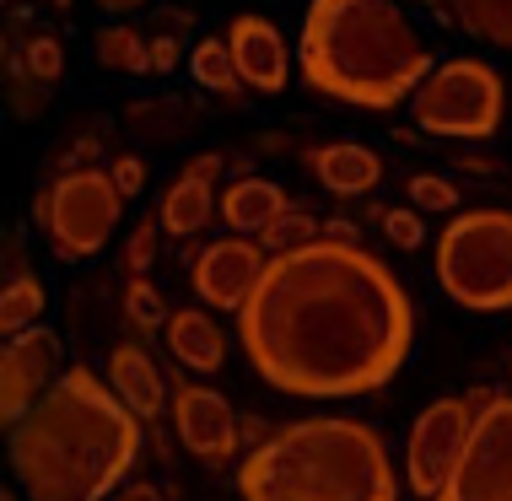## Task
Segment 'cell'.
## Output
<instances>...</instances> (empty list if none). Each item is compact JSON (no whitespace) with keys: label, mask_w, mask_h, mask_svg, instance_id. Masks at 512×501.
<instances>
[{"label":"cell","mask_w":512,"mask_h":501,"mask_svg":"<svg viewBox=\"0 0 512 501\" xmlns=\"http://www.w3.org/2000/svg\"><path fill=\"white\" fill-rule=\"evenodd\" d=\"M189 76H195L205 92H221V97H238V87H248L227 38H200L195 54H189Z\"/></svg>","instance_id":"d6986e66"},{"label":"cell","mask_w":512,"mask_h":501,"mask_svg":"<svg viewBox=\"0 0 512 501\" xmlns=\"http://www.w3.org/2000/svg\"><path fill=\"white\" fill-rule=\"evenodd\" d=\"M227 44L238 54V71L254 92H265V97L286 92V81H292V54H286V38L270 17H254V11L232 17Z\"/></svg>","instance_id":"4fadbf2b"},{"label":"cell","mask_w":512,"mask_h":501,"mask_svg":"<svg viewBox=\"0 0 512 501\" xmlns=\"http://www.w3.org/2000/svg\"><path fill=\"white\" fill-rule=\"evenodd\" d=\"M157 216H162V227H168V238H195V232H205V227H211V216H221L216 178L184 167V173L162 189V211Z\"/></svg>","instance_id":"2e32d148"},{"label":"cell","mask_w":512,"mask_h":501,"mask_svg":"<svg viewBox=\"0 0 512 501\" xmlns=\"http://www.w3.org/2000/svg\"><path fill=\"white\" fill-rule=\"evenodd\" d=\"M162 334H168L173 361H184L189 372H216L227 361V334L205 308H178Z\"/></svg>","instance_id":"e0dca14e"},{"label":"cell","mask_w":512,"mask_h":501,"mask_svg":"<svg viewBox=\"0 0 512 501\" xmlns=\"http://www.w3.org/2000/svg\"><path fill=\"white\" fill-rule=\"evenodd\" d=\"M162 232H168V227H162V216L157 221H141V227H135L130 232V243H124V270H130V275H146L151 270V264H157V248H162Z\"/></svg>","instance_id":"d4e9b609"},{"label":"cell","mask_w":512,"mask_h":501,"mask_svg":"<svg viewBox=\"0 0 512 501\" xmlns=\"http://www.w3.org/2000/svg\"><path fill=\"white\" fill-rule=\"evenodd\" d=\"M124 318H130L135 329H168V302H162V291L146 281V275H130V286H124Z\"/></svg>","instance_id":"cb8c5ba5"},{"label":"cell","mask_w":512,"mask_h":501,"mask_svg":"<svg viewBox=\"0 0 512 501\" xmlns=\"http://www.w3.org/2000/svg\"><path fill=\"white\" fill-rule=\"evenodd\" d=\"M27 76L33 81H60L65 76V49H60V38H33V44H27Z\"/></svg>","instance_id":"4316f807"},{"label":"cell","mask_w":512,"mask_h":501,"mask_svg":"<svg viewBox=\"0 0 512 501\" xmlns=\"http://www.w3.org/2000/svg\"><path fill=\"white\" fill-rule=\"evenodd\" d=\"M162 17H168V33H184V27H189V22H195V17H184V11H173V6H168V11H162Z\"/></svg>","instance_id":"d590c367"},{"label":"cell","mask_w":512,"mask_h":501,"mask_svg":"<svg viewBox=\"0 0 512 501\" xmlns=\"http://www.w3.org/2000/svg\"><path fill=\"white\" fill-rule=\"evenodd\" d=\"M459 27L491 49H512V0H453Z\"/></svg>","instance_id":"ffe728a7"},{"label":"cell","mask_w":512,"mask_h":501,"mask_svg":"<svg viewBox=\"0 0 512 501\" xmlns=\"http://www.w3.org/2000/svg\"><path fill=\"white\" fill-rule=\"evenodd\" d=\"M270 264V248L259 238H216L200 248L195 259V291L200 302H211L221 313H238L248 297H254L259 275Z\"/></svg>","instance_id":"8fae6325"},{"label":"cell","mask_w":512,"mask_h":501,"mask_svg":"<svg viewBox=\"0 0 512 501\" xmlns=\"http://www.w3.org/2000/svg\"><path fill=\"white\" fill-rule=\"evenodd\" d=\"M286 205H292L286 189L270 184V178H238V184L221 189V221H227L232 232H265Z\"/></svg>","instance_id":"ac0fdd59"},{"label":"cell","mask_w":512,"mask_h":501,"mask_svg":"<svg viewBox=\"0 0 512 501\" xmlns=\"http://www.w3.org/2000/svg\"><path fill=\"white\" fill-rule=\"evenodd\" d=\"M0 501H17V491H0Z\"/></svg>","instance_id":"8d00e7d4"},{"label":"cell","mask_w":512,"mask_h":501,"mask_svg":"<svg viewBox=\"0 0 512 501\" xmlns=\"http://www.w3.org/2000/svg\"><path fill=\"white\" fill-rule=\"evenodd\" d=\"M108 383L119 388V399L141 415V421H157L162 410H173L168 383H162L157 361H151L141 345H114V356H108Z\"/></svg>","instance_id":"9a60e30c"},{"label":"cell","mask_w":512,"mask_h":501,"mask_svg":"<svg viewBox=\"0 0 512 501\" xmlns=\"http://www.w3.org/2000/svg\"><path fill=\"white\" fill-rule=\"evenodd\" d=\"M119 216H124V189L103 167H71L38 200V221H44V232H49L60 259L103 254V243L119 232Z\"/></svg>","instance_id":"52a82bcc"},{"label":"cell","mask_w":512,"mask_h":501,"mask_svg":"<svg viewBox=\"0 0 512 501\" xmlns=\"http://www.w3.org/2000/svg\"><path fill=\"white\" fill-rule=\"evenodd\" d=\"M238 431H243V442H254V448H259V442L270 437V426L259 421V415H243V421H238Z\"/></svg>","instance_id":"1f68e13d"},{"label":"cell","mask_w":512,"mask_h":501,"mask_svg":"<svg viewBox=\"0 0 512 501\" xmlns=\"http://www.w3.org/2000/svg\"><path fill=\"white\" fill-rule=\"evenodd\" d=\"M432 501H512V394L480 405L475 437Z\"/></svg>","instance_id":"9c48e42d"},{"label":"cell","mask_w":512,"mask_h":501,"mask_svg":"<svg viewBox=\"0 0 512 501\" xmlns=\"http://www.w3.org/2000/svg\"><path fill=\"white\" fill-rule=\"evenodd\" d=\"M173 431H178V442H184L189 453L205 458V464L232 458V453H238V442H243L232 405L216 394V388H205V383H178V394H173Z\"/></svg>","instance_id":"7c38bea8"},{"label":"cell","mask_w":512,"mask_h":501,"mask_svg":"<svg viewBox=\"0 0 512 501\" xmlns=\"http://www.w3.org/2000/svg\"><path fill=\"white\" fill-rule=\"evenodd\" d=\"M254 238L265 243L270 254H286V248H302V243L324 238V221H318L313 211H297V205H286V211L275 216L265 232H254Z\"/></svg>","instance_id":"603a6c76"},{"label":"cell","mask_w":512,"mask_h":501,"mask_svg":"<svg viewBox=\"0 0 512 501\" xmlns=\"http://www.w3.org/2000/svg\"><path fill=\"white\" fill-rule=\"evenodd\" d=\"M324 238H335V243H356V227L345 216H329L324 221Z\"/></svg>","instance_id":"4dcf8cb0"},{"label":"cell","mask_w":512,"mask_h":501,"mask_svg":"<svg viewBox=\"0 0 512 501\" xmlns=\"http://www.w3.org/2000/svg\"><path fill=\"white\" fill-rule=\"evenodd\" d=\"M238 491L243 501H399L383 437L340 415L270 431L243 458Z\"/></svg>","instance_id":"277c9868"},{"label":"cell","mask_w":512,"mask_h":501,"mask_svg":"<svg viewBox=\"0 0 512 501\" xmlns=\"http://www.w3.org/2000/svg\"><path fill=\"white\" fill-rule=\"evenodd\" d=\"M437 286L469 313L512 308V211H459L437 232Z\"/></svg>","instance_id":"5b68a950"},{"label":"cell","mask_w":512,"mask_h":501,"mask_svg":"<svg viewBox=\"0 0 512 501\" xmlns=\"http://www.w3.org/2000/svg\"><path fill=\"white\" fill-rule=\"evenodd\" d=\"M114 501H162V491H157V485H124Z\"/></svg>","instance_id":"d6a6232c"},{"label":"cell","mask_w":512,"mask_h":501,"mask_svg":"<svg viewBox=\"0 0 512 501\" xmlns=\"http://www.w3.org/2000/svg\"><path fill=\"white\" fill-rule=\"evenodd\" d=\"M38 313H44V286H38L33 275H11L6 291H0V329L22 334V329L38 324Z\"/></svg>","instance_id":"7402d4cb"},{"label":"cell","mask_w":512,"mask_h":501,"mask_svg":"<svg viewBox=\"0 0 512 501\" xmlns=\"http://www.w3.org/2000/svg\"><path fill=\"white\" fill-rule=\"evenodd\" d=\"M108 173H114V184L124 189V200H135V194L146 189V162L130 157V151H124V157H114V167H108Z\"/></svg>","instance_id":"f1b7e54d"},{"label":"cell","mask_w":512,"mask_h":501,"mask_svg":"<svg viewBox=\"0 0 512 501\" xmlns=\"http://www.w3.org/2000/svg\"><path fill=\"white\" fill-rule=\"evenodd\" d=\"M98 6L108 11V17H124V11H141L146 0H98Z\"/></svg>","instance_id":"e575fe53"},{"label":"cell","mask_w":512,"mask_h":501,"mask_svg":"<svg viewBox=\"0 0 512 501\" xmlns=\"http://www.w3.org/2000/svg\"><path fill=\"white\" fill-rule=\"evenodd\" d=\"M141 453V415L92 367H65L11 426V469L27 501H103Z\"/></svg>","instance_id":"7a4b0ae2"},{"label":"cell","mask_w":512,"mask_h":501,"mask_svg":"<svg viewBox=\"0 0 512 501\" xmlns=\"http://www.w3.org/2000/svg\"><path fill=\"white\" fill-rule=\"evenodd\" d=\"M410 114L426 135L442 141H496L507 119V76L491 60H437L410 97Z\"/></svg>","instance_id":"8992f818"},{"label":"cell","mask_w":512,"mask_h":501,"mask_svg":"<svg viewBox=\"0 0 512 501\" xmlns=\"http://www.w3.org/2000/svg\"><path fill=\"white\" fill-rule=\"evenodd\" d=\"M415 6H432L437 22H459V6H453V0H415Z\"/></svg>","instance_id":"836d02e7"},{"label":"cell","mask_w":512,"mask_h":501,"mask_svg":"<svg viewBox=\"0 0 512 501\" xmlns=\"http://www.w3.org/2000/svg\"><path fill=\"white\" fill-rule=\"evenodd\" d=\"M383 232H389L394 248H421L426 243L421 211H383Z\"/></svg>","instance_id":"83f0119b"},{"label":"cell","mask_w":512,"mask_h":501,"mask_svg":"<svg viewBox=\"0 0 512 501\" xmlns=\"http://www.w3.org/2000/svg\"><path fill=\"white\" fill-rule=\"evenodd\" d=\"M410 205L415 211H453V205H459V189L442 173H415L410 178Z\"/></svg>","instance_id":"484cf974"},{"label":"cell","mask_w":512,"mask_h":501,"mask_svg":"<svg viewBox=\"0 0 512 501\" xmlns=\"http://www.w3.org/2000/svg\"><path fill=\"white\" fill-rule=\"evenodd\" d=\"M238 340L254 372L297 399H356L405 367L415 302L362 243L313 238L270 254L254 297L238 308Z\"/></svg>","instance_id":"6da1fadb"},{"label":"cell","mask_w":512,"mask_h":501,"mask_svg":"<svg viewBox=\"0 0 512 501\" xmlns=\"http://www.w3.org/2000/svg\"><path fill=\"white\" fill-rule=\"evenodd\" d=\"M54 378H60V334L44 324L6 334V351H0V421L17 426L54 388Z\"/></svg>","instance_id":"30bf717a"},{"label":"cell","mask_w":512,"mask_h":501,"mask_svg":"<svg viewBox=\"0 0 512 501\" xmlns=\"http://www.w3.org/2000/svg\"><path fill=\"white\" fill-rule=\"evenodd\" d=\"M92 49H98V60L108 65V71H119V76H146L151 71V44L135 33V27H124V22L103 27Z\"/></svg>","instance_id":"44dd1931"},{"label":"cell","mask_w":512,"mask_h":501,"mask_svg":"<svg viewBox=\"0 0 512 501\" xmlns=\"http://www.w3.org/2000/svg\"><path fill=\"white\" fill-rule=\"evenodd\" d=\"M297 65L313 92L383 114L415 97L437 60L394 0H308Z\"/></svg>","instance_id":"3957f363"},{"label":"cell","mask_w":512,"mask_h":501,"mask_svg":"<svg viewBox=\"0 0 512 501\" xmlns=\"http://www.w3.org/2000/svg\"><path fill=\"white\" fill-rule=\"evenodd\" d=\"M308 167L318 173V184L329 194H340V200H356V194L378 189L383 184V157L362 141H329L308 151Z\"/></svg>","instance_id":"5bb4252c"},{"label":"cell","mask_w":512,"mask_h":501,"mask_svg":"<svg viewBox=\"0 0 512 501\" xmlns=\"http://www.w3.org/2000/svg\"><path fill=\"white\" fill-rule=\"evenodd\" d=\"M178 60H184V44H178L173 33H157V38H151V76L178 71Z\"/></svg>","instance_id":"f546056e"},{"label":"cell","mask_w":512,"mask_h":501,"mask_svg":"<svg viewBox=\"0 0 512 501\" xmlns=\"http://www.w3.org/2000/svg\"><path fill=\"white\" fill-rule=\"evenodd\" d=\"M475 399H432L421 415H415L410 426V448H405V485L421 501H432L442 485H448V475L459 469V458L469 448V437H475Z\"/></svg>","instance_id":"ba28073f"}]
</instances>
